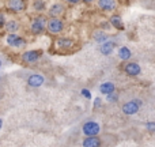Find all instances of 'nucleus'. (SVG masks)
<instances>
[{
  "label": "nucleus",
  "mask_w": 155,
  "mask_h": 147,
  "mask_svg": "<svg viewBox=\"0 0 155 147\" xmlns=\"http://www.w3.org/2000/svg\"><path fill=\"white\" fill-rule=\"evenodd\" d=\"M82 131L86 136H97L99 134V131H101V127L95 121H87V123L83 124Z\"/></svg>",
  "instance_id": "obj_3"
},
{
  "label": "nucleus",
  "mask_w": 155,
  "mask_h": 147,
  "mask_svg": "<svg viewBox=\"0 0 155 147\" xmlns=\"http://www.w3.org/2000/svg\"><path fill=\"white\" fill-rule=\"evenodd\" d=\"M41 56H42V51H27L22 55V60L27 64H33V63L38 62Z\"/></svg>",
  "instance_id": "obj_6"
},
{
  "label": "nucleus",
  "mask_w": 155,
  "mask_h": 147,
  "mask_svg": "<svg viewBox=\"0 0 155 147\" xmlns=\"http://www.w3.org/2000/svg\"><path fill=\"white\" fill-rule=\"evenodd\" d=\"M143 105V102L140 99H134V101H128L127 104H124L123 106V112L125 115H136L139 112L140 106Z\"/></svg>",
  "instance_id": "obj_4"
},
{
  "label": "nucleus",
  "mask_w": 155,
  "mask_h": 147,
  "mask_svg": "<svg viewBox=\"0 0 155 147\" xmlns=\"http://www.w3.org/2000/svg\"><path fill=\"white\" fill-rule=\"evenodd\" d=\"M110 25L113 27H116L117 30H124V25H123V21H121V16L117 15V14H113L110 16Z\"/></svg>",
  "instance_id": "obj_16"
},
{
  "label": "nucleus",
  "mask_w": 155,
  "mask_h": 147,
  "mask_svg": "<svg viewBox=\"0 0 155 147\" xmlns=\"http://www.w3.org/2000/svg\"><path fill=\"white\" fill-rule=\"evenodd\" d=\"M0 68H2V62H0Z\"/></svg>",
  "instance_id": "obj_29"
},
{
  "label": "nucleus",
  "mask_w": 155,
  "mask_h": 147,
  "mask_svg": "<svg viewBox=\"0 0 155 147\" xmlns=\"http://www.w3.org/2000/svg\"><path fill=\"white\" fill-rule=\"evenodd\" d=\"M44 82H45V78L41 74H33V75H30L29 79H27V83H29V86H31V87H40V86L44 85Z\"/></svg>",
  "instance_id": "obj_10"
},
{
  "label": "nucleus",
  "mask_w": 155,
  "mask_h": 147,
  "mask_svg": "<svg viewBox=\"0 0 155 147\" xmlns=\"http://www.w3.org/2000/svg\"><path fill=\"white\" fill-rule=\"evenodd\" d=\"M140 71H142V68H140V65L137 63L129 62L124 65V72L128 75V76H137L140 74Z\"/></svg>",
  "instance_id": "obj_7"
},
{
  "label": "nucleus",
  "mask_w": 155,
  "mask_h": 147,
  "mask_svg": "<svg viewBox=\"0 0 155 147\" xmlns=\"http://www.w3.org/2000/svg\"><path fill=\"white\" fill-rule=\"evenodd\" d=\"M2 127H3V120L0 119V129H2Z\"/></svg>",
  "instance_id": "obj_28"
},
{
  "label": "nucleus",
  "mask_w": 155,
  "mask_h": 147,
  "mask_svg": "<svg viewBox=\"0 0 155 147\" xmlns=\"http://www.w3.org/2000/svg\"><path fill=\"white\" fill-rule=\"evenodd\" d=\"M8 10L14 11V12H19L26 8V2L25 0H8L7 2Z\"/></svg>",
  "instance_id": "obj_8"
},
{
  "label": "nucleus",
  "mask_w": 155,
  "mask_h": 147,
  "mask_svg": "<svg viewBox=\"0 0 155 147\" xmlns=\"http://www.w3.org/2000/svg\"><path fill=\"white\" fill-rule=\"evenodd\" d=\"M146 128H147V131H150V132H155V123L154 121H148V123L146 124Z\"/></svg>",
  "instance_id": "obj_22"
},
{
  "label": "nucleus",
  "mask_w": 155,
  "mask_h": 147,
  "mask_svg": "<svg viewBox=\"0 0 155 147\" xmlns=\"http://www.w3.org/2000/svg\"><path fill=\"white\" fill-rule=\"evenodd\" d=\"M83 3H84V4H90V3H93L94 0H82Z\"/></svg>",
  "instance_id": "obj_27"
},
{
  "label": "nucleus",
  "mask_w": 155,
  "mask_h": 147,
  "mask_svg": "<svg viewBox=\"0 0 155 147\" xmlns=\"http://www.w3.org/2000/svg\"><path fill=\"white\" fill-rule=\"evenodd\" d=\"M65 2H67L68 4H78L80 0H65Z\"/></svg>",
  "instance_id": "obj_25"
},
{
  "label": "nucleus",
  "mask_w": 155,
  "mask_h": 147,
  "mask_svg": "<svg viewBox=\"0 0 155 147\" xmlns=\"http://www.w3.org/2000/svg\"><path fill=\"white\" fill-rule=\"evenodd\" d=\"M98 105H101V98H95V102H94V106H98Z\"/></svg>",
  "instance_id": "obj_26"
},
{
  "label": "nucleus",
  "mask_w": 155,
  "mask_h": 147,
  "mask_svg": "<svg viewBox=\"0 0 155 147\" xmlns=\"http://www.w3.org/2000/svg\"><path fill=\"white\" fill-rule=\"evenodd\" d=\"M4 26H5V18H4V14L0 12V29H2V27H4Z\"/></svg>",
  "instance_id": "obj_24"
},
{
  "label": "nucleus",
  "mask_w": 155,
  "mask_h": 147,
  "mask_svg": "<svg viewBox=\"0 0 155 147\" xmlns=\"http://www.w3.org/2000/svg\"><path fill=\"white\" fill-rule=\"evenodd\" d=\"M54 45L60 49H70L74 46V41L71 38H59V40L54 42Z\"/></svg>",
  "instance_id": "obj_13"
},
{
  "label": "nucleus",
  "mask_w": 155,
  "mask_h": 147,
  "mask_svg": "<svg viewBox=\"0 0 155 147\" xmlns=\"http://www.w3.org/2000/svg\"><path fill=\"white\" fill-rule=\"evenodd\" d=\"M45 2L44 0H34V3H33V8H34L35 11H44L45 10Z\"/></svg>",
  "instance_id": "obj_20"
},
{
  "label": "nucleus",
  "mask_w": 155,
  "mask_h": 147,
  "mask_svg": "<svg viewBox=\"0 0 155 147\" xmlns=\"http://www.w3.org/2000/svg\"><path fill=\"white\" fill-rule=\"evenodd\" d=\"M97 4H98V7L102 11H107V12L114 11L116 7H117V2L116 0H98Z\"/></svg>",
  "instance_id": "obj_9"
},
{
  "label": "nucleus",
  "mask_w": 155,
  "mask_h": 147,
  "mask_svg": "<svg viewBox=\"0 0 155 147\" xmlns=\"http://www.w3.org/2000/svg\"><path fill=\"white\" fill-rule=\"evenodd\" d=\"M114 48H116V42H113V41H106V42L101 44L99 52H101L104 56H109V55L114 51Z\"/></svg>",
  "instance_id": "obj_12"
},
{
  "label": "nucleus",
  "mask_w": 155,
  "mask_h": 147,
  "mask_svg": "<svg viewBox=\"0 0 155 147\" xmlns=\"http://www.w3.org/2000/svg\"><path fill=\"white\" fill-rule=\"evenodd\" d=\"M5 30H7L8 33H15L16 30L19 29V23L16 21H14V19H11V21L5 22Z\"/></svg>",
  "instance_id": "obj_18"
},
{
  "label": "nucleus",
  "mask_w": 155,
  "mask_h": 147,
  "mask_svg": "<svg viewBox=\"0 0 155 147\" xmlns=\"http://www.w3.org/2000/svg\"><path fill=\"white\" fill-rule=\"evenodd\" d=\"M64 10H65V7L61 4V3H54V4L49 8L48 14L51 18H59L61 14H64Z\"/></svg>",
  "instance_id": "obj_11"
},
{
  "label": "nucleus",
  "mask_w": 155,
  "mask_h": 147,
  "mask_svg": "<svg viewBox=\"0 0 155 147\" xmlns=\"http://www.w3.org/2000/svg\"><path fill=\"white\" fill-rule=\"evenodd\" d=\"M101 146V140L97 136H86L83 140V147H99Z\"/></svg>",
  "instance_id": "obj_15"
},
{
  "label": "nucleus",
  "mask_w": 155,
  "mask_h": 147,
  "mask_svg": "<svg viewBox=\"0 0 155 147\" xmlns=\"http://www.w3.org/2000/svg\"><path fill=\"white\" fill-rule=\"evenodd\" d=\"M132 56L131 51H129V48H127V46H121L120 51H118V57H120L121 60H129Z\"/></svg>",
  "instance_id": "obj_19"
},
{
  "label": "nucleus",
  "mask_w": 155,
  "mask_h": 147,
  "mask_svg": "<svg viewBox=\"0 0 155 147\" xmlns=\"http://www.w3.org/2000/svg\"><path fill=\"white\" fill-rule=\"evenodd\" d=\"M82 95L84 97V98H88V99L91 98V93L87 90V89H82Z\"/></svg>",
  "instance_id": "obj_23"
},
{
  "label": "nucleus",
  "mask_w": 155,
  "mask_h": 147,
  "mask_svg": "<svg viewBox=\"0 0 155 147\" xmlns=\"http://www.w3.org/2000/svg\"><path fill=\"white\" fill-rule=\"evenodd\" d=\"M93 38H94L95 42H98L99 45H101V44L106 42L107 38H109V35H107L105 32H102V30H95V32L93 33Z\"/></svg>",
  "instance_id": "obj_14"
},
{
  "label": "nucleus",
  "mask_w": 155,
  "mask_h": 147,
  "mask_svg": "<svg viewBox=\"0 0 155 147\" xmlns=\"http://www.w3.org/2000/svg\"><path fill=\"white\" fill-rule=\"evenodd\" d=\"M46 18L42 15L37 16V18H34L31 21V25H30V29H31V32L34 33V34H41V33L45 30L46 27Z\"/></svg>",
  "instance_id": "obj_2"
},
{
  "label": "nucleus",
  "mask_w": 155,
  "mask_h": 147,
  "mask_svg": "<svg viewBox=\"0 0 155 147\" xmlns=\"http://www.w3.org/2000/svg\"><path fill=\"white\" fill-rule=\"evenodd\" d=\"M0 79H2V76H0Z\"/></svg>",
  "instance_id": "obj_30"
},
{
  "label": "nucleus",
  "mask_w": 155,
  "mask_h": 147,
  "mask_svg": "<svg viewBox=\"0 0 155 147\" xmlns=\"http://www.w3.org/2000/svg\"><path fill=\"white\" fill-rule=\"evenodd\" d=\"M7 44L10 46H14V48H22V46L26 45V41L21 35L15 34V33H10L7 35Z\"/></svg>",
  "instance_id": "obj_5"
},
{
  "label": "nucleus",
  "mask_w": 155,
  "mask_h": 147,
  "mask_svg": "<svg viewBox=\"0 0 155 147\" xmlns=\"http://www.w3.org/2000/svg\"><path fill=\"white\" fill-rule=\"evenodd\" d=\"M46 29L52 34H60L64 29V22L60 18H51L46 22Z\"/></svg>",
  "instance_id": "obj_1"
},
{
  "label": "nucleus",
  "mask_w": 155,
  "mask_h": 147,
  "mask_svg": "<svg viewBox=\"0 0 155 147\" xmlns=\"http://www.w3.org/2000/svg\"><path fill=\"white\" fill-rule=\"evenodd\" d=\"M106 97H107V101H109V102H116L118 99V95L114 93V91H113V93H110V94H107Z\"/></svg>",
  "instance_id": "obj_21"
},
{
  "label": "nucleus",
  "mask_w": 155,
  "mask_h": 147,
  "mask_svg": "<svg viewBox=\"0 0 155 147\" xmlns=\"http://www.w3.org/2000/svg\"><path fill=\"white\" fill-rule=\"evenodd\" d=\"M114 90H116L114 83H112V82H105V83H102V85L99 86V91H101L102 94H105V95L113 93Z\"/></svg>",
  "instance_id": "obj_17"
}]
</instances>
